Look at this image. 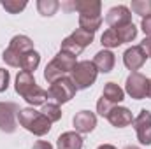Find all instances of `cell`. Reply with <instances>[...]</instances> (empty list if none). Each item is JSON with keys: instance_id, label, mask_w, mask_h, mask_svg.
Returning <instances> with one entry per match:
<instances>
[{"instance_id": "obj_1", "label": "cell", "mask_w": 151, "mask_h": 149, "mask_svg": "<svg viewBox=\"0 0 151 149\" xmlns=\"http://www.w3.org/2000/svg\"><path fill=\"white\" fill-rule=\"evenodd\" d=\"M18 121H19V125L27 132H30V133H34L37 137H42V135L49 133L51 125H53L42 112L35 111L32 107L19 109V112H18Z\"/></svg>"}, {"instance_id": "obj_2", "label": "cell", "mask_w": 151, "mask_h": 149, "mask_svg": "<svg viewBox=\"0 0 151 149\" xmlns=\"http://www.w3.org/2000/svg\"><path fill=\"white\" fill-rule=\"evenodd\" d=\"M76 63H77V60H76L74 56H70V54L60 51V53L46 65V69H44V79L51 84V82H55V81L65 77L67 74H70V72L74 70Z\"/></svg>"}, {"instance_id": "obj_3", "label": "cell", "mask_w": 151, "mask_h": 149, "mask_svg": "<svg viewBox=\"0 0 151 149\" xmlns=\"http://www.w3.org/2000/svg\"><path fill=\"white\" fill-rule=\"evenodd\" d=\"M97 75H99V70L93 65V62L83 60V62L76 63L74 70L70 72V79H72V82L76 84L77 90H88L90 86L95 84Z\"/></svg>"}, {"instance_id": "obj_4", "label": "cell", "mask_w": 151, "mask_h": 149, "mask_svg": "<svg viewBox=\"0 0 151 149\" xmlns=\"http://www.w3.org/2000/svg\"><path fill=\"white\" fill-rule=\"evenodd\" d=\"M76 91H77V88H76V84L72 82L70 77H62V79L51 82L49 90H47L49 98H53L55 104H58V105L70 102L76 97Z\"/></svg>"}, {"instance_id": "obj_5", "label": "cell", "mask_w": 151, "mask_h": 149, "mask_svg": "<svg viewBox=\"0 0 151 149\" xmlns=\"http://www.w3.org/2000/svg\"><path fill=\"white\" fill-rule=\"evenodd\" d=\"M148 82L150 79L141 72H132L125 81V93L134 100H142L148 97Z\"/></svg>"}, {"instance_id": "obj_6", "label": "cell", "mask_w": 151, "mask_h": 149, "mask_svg": "<svg viewBox=\"0 0 151 149\" xmlns=\"http://www.w3.org/2000/svg\"><path fill=\"white\" fill-rule=\"evenodd\" d=\"M19 112V107L12 102H0V130L5 133L16 132V116Z\"/></svg>"}, {"instance_id": "obj_7", "label": "cell", "mask_w": 151, "mask_h": 149, "mask_svg": "<svg viewBox=\"0 0 151 149\" xmlns=\"http://www.w3.org/2000/svg\"><path fill=\"white\" fill-rule=\"evenodd\" d=\"M134 128L137 133V139L142 146H151V112L142 109L137 117H134Z\"/></svg>"}, {"instance_id": "obj_8", "label": "cell", "mask_w": 151, "mask_h": 149, "mask_svg": "<svg viewBox=\"0 0 151 149\" xmlns=\"http://www.w3.org/2000/svg\"><path fill=\"white\" fill-rule=\"evenodd\" d=\"M65 11H77L79 16H100L102 4L100 0H72L62 5Z\"/></svg>"}, {"instance_id": "obj_9", "label": "cell", "mask_w": 151, "mask_h": 149, "mask_svg": "<svg viewBox=\"0 0 151 149\" xmlns=\"http://www.w3.org/2000/svg\"><path fill=\"white\" fill-rule=\"evenodd\" d=\"M106 23L111 28H119L132 23V11L127 5H114L106 14Z\"/></svg>"}, {"instance_id": "obj_10", "label": "cell", "mask_w": 151, "mask_h": 149, "mask_svg": "<svg viewBox=\"0 0 151 149\" xmlns=\"http://www.w3.org/2000/svg\"><path fill=\"white\" fill-rule=\"evenodd\" d=\"M72 125L77 133H90L97 126V116L91 111H79L72 117Z\"/></svg>"}, {"instance_id": "obj_11", "label": "cell", "mask_w": 151, "mask_h": 149, "mask_svg": "<svg viewBox=\"0 0 151 149\" xmlns=\"http://www.w3.org/2000/svg\"><path fill=\"white\" fill-rule=\"evenodd\" d=\"M106 119L113 125L114 128H125V126H130L134 123V116H132L130 109L119 107V105H114L113 111L107 114Z\"/></svg>"}, {"instance_id": "obj_12", "label": "cell", "mask_w": 151, "mask_h": 149, "mask_svg": "<svg viewBox=\"0 0 151 149\" xmlns=\"http://www.w3.org/2000/svg\"><path fill=\"white\" fill-rule=\"evenodd\" d=\"M123 63L128 70L137 72L144 63H146V56L142 54V51L139 49V46H130L125 53H123Z\"/></svg>"}, {"instance_id": "obj_13", "label": "cell", "mask_w": 151, "mask_h": 149, "mask_svg": "<svg viewBox=\"0 0 151 149\" xmlns=\"http://www.w3.org/2000/svg\"><path fill=\"white\" fill-rule=\"evenodd\" d=\"M114 63H116L114 53L109 51V49H102V51H99V53L93 56V65H95L97 70L102 72V74H109L114 69Z\"/></svg>"}, {"instance_id": "obj_14", "label": "cell", "mask_w": 151, "mask_h": 149, "mask_svg": "<svg viewBox=\"0 0 151 149\" xmlns=\"http://www.w3.org/2000/svg\"><path fill=\"white\" fill-rule=\"evenodd\" d=\"M58 149H83V137L77 132H65L56 139Z\"/></svg>"}, {"instance_id": "obj_15", "label": "cell", "mask_w": 151, "mask_h": 149, "mask_svg": "<svg viewBox=\"0 0 151 149\" xmlns=\"http://www.w3.org/2000/svg\"><path fill=\"white\" fill-rule=\"evenodd\" d=\"M37 82H35V77L34 74H30V72H19V74L16 75V84H14V90H16V93L18 95H21V97H25L34 86H35Z\"/></svg>"}, {"instance_id": "obj_16", "label": "cell", "mask_w": 151, "mask_h": 149, "mask_svg": "<svg viewBox=\"0 0 151 149\" xmlns=\"http://www.w3.org/2000/svg\"><path fill=\"white\" fill-rule=\"evenodd\" d=\"M102 97L106 98V100H109L111 104H119V102H123L125 100V90L123 88H119L116 82H106V86H104V91H102Z\"/></svg>"}, {"instance_id": "obj_17", "label": "cell", "mask_w": 151, "mask_h": 149, "mask_svg": "<svg viewBox=\"0 0 151 149\" xmlns=\"http://www.w3.org/2000/svg\"><path fill=\"white\" fill-rule=\"evenodd\" d=\"M25 100H27V104H30L32 107H35V105H44L47 100H49V93L46 91V90H42L40 86H34L25 97H23Z\"/></svg>"}, {"instance_id": "obj_18", "label": "cell", "mask_w": 151, "mask_h": 149, "mask_svg": "<svg viewBox=\"0 0 151 149\" xmlns=\"http://www.w3.org/2000/svg\"><path fill=\"white\" fill-rule=\"evenodd\" d=\"M9 47L18 51L19 54H25L28 51H34V42H32V39L27 37V35H14L11 39V42H9Z\"/></svg>"}, {"instance_id": "obj_19", "label": "cell", "mask_w": 151, "mask_h": 149, "mask_svg": "<svg viewBox=\"0 0 151 149\" xmlns=\"http://www.w3.org/2000/svg\"><path fill=\"white\" fill-rule=\"evenodd\" d=\"M39 63H40V54H39L37 51L34 49V51H28V53H25L23 54V58H21V70L23 72H35L39 67Z\"/></svg>"}, {"instance_id": "obj_20", "label": "cell", "mask_w": 151, "mask_h": 149, "mask_svg": "<svg viewBox=\"0 0 151 149\" xmlns=\"http://www.w3.org/2000/svg\"><path fill=\"white\" fill-rule=\"evenodd\" d=\"M102 25V16H79V28L95 34Z\"/></svg>"}, {"instance_id": "obj_21", "label": "cell", "mask_w": 151, "mask_h": 149, "mask_svg": "<svg viewBox=\"0 0 151 149\" xmlns=\"http://www.w3.org/2000/svg\"><path fill=\"white\" fill-rule=\"evenodd\" d=\"M58 9H60V2L56 0H37V11L40 16H46V18L55 16Z\"/></svg>"}, {"instance_id": "obj_22", "label": "cell", "mask_w": 151, "mask_h": 149, "mask_svg": "<svg viewBox=\"0 0 151 149\" xmlns=\"http://www.w3.org/2000/svg\"><path fill=\"white\" fill-rule=\"evenodd\" d=\"M70 37L76 40L77 46H81V47L84 49V47H88V46L95 40V34H91V32H88V30H84V28H76Z\"/></svg>"}, {"instance_id": "obj_23", "label": "cell", "mask_w": 151, "mask_h": 149, "mask_svg": "<svg viewBox=\"0 0 151 149\" xmlns=\"http://www.w3.org/2000/svg\"><path fill=\"white\" fill-rule=\"evenodd\" d=\"M118 37L121 40V44H127V42H132L134 39L137 37V27L134 23H128L125 27H119V28H114Z\"/></svg>"}, {"instance_id": "obj_24", "label": "cell", "mask_w": 151, "mask_h": 149, "mask_svg": "<svg viewBox=\"0 0 151 149\" xmlns=\"http://www.w3.org/2000/svg\"><path fill=\"white\" fill-rule=\"evenodd\" d=\"M40 112H42L51 123H56V121L62 119V109H60V105L55 104V102H46V104L42 105V111Z\"/></svg>"}, {"instance_id": "obj_25", "label": "cell", "mask_w": 151, "mask_h": 149, "mask_svg": "<svg viewBox=\"0 0 151 149\" xmlns=\"http://www.w3.org/2000/svg\"><path fill=\"white\" fill-rule=\"evenodd\" d=\"M100 42H102V46H104V49H113V47H118V46H121V40L118 37V34H116V30L114 28H109V30H106L104 34H102V37H100Z\"/></svg>"}, {"instance_id": "obj_26", "label": "cell", "mask_w": 151, "mask_h": 149, "mask_svg": "<svg viewBox=\"0 0 151 149\" xmlns=\"http://www.w3.org/2000/svg\"><path fill=\"white\" fill-rule=\"evenodd\" d=\"M60 51L62 53H67V54H70V56H79L81 53H83V47L81 46H77L76 44V40L70 35L69 37H65L63 40H62V46H60Z\"/></svg>"}, {"instance_id": "obj_27", "label": "cell", "mask_w": 151, "mask_h": 149, "mask_svg": "<svg viewBox=\"0 0 151 149\" xmlns=\"http://www.w3.org/2000/svg\"><path fill=\"white\" fill-rule=\"evenodd\" d=\"M130 11L134 14H139L142 18L151 14V0H132L130 4Z\"/></svg>"}, {"instance_id": "obj_28", "label": "cell", "mask_w": 151, "mask_h": 149, "mask_svg": "<svg viewBox=\"0 0 151 149\" xmlns=\"http://www.w3.org/2000/svg\"><path fill=\"white\" fill-rule=\"evenodd\" d=\"M21 58H23V54H19L18 51H14V49H11V47H7V49L4 51V54H2V60H4L9 67H19V65H21Z\"/></svg>"}, {"instance_id": "obj_29", "label": "cell", "mask_w": 151, "mask_h": 149, "mask_svg": "<svg viewBox=\"0 0 151 149\" xmlns=\"http://www.w3.org/2000/svg\"><path fill=\"white\" fill-rule=\"evenodd\" d=\"M2 4V7L9 12V14H18V12H21L25 7H27V2L25 0H2L0 2Z\"/></svg>"}, {"instance_id": "obj_30", "label": "cell", "mask_w": 151, "mask_h": 149, "mask_svg": "<svg viewBox=\"0 0 151 149\" xmlns=\"http://www.w3.org/2000/svg\"><path fill=\"white\" fill-rule=\"evenodd\" d=\"M113 107H114V104H111L109 100H106L104 97H100L99 102H97V112H99L102 117H107V114L113 111Z\"/></svg>"}, {"instance_id": "obj_31", "label": "cell", "mask_w": 151, "mask_h": 149, "mask_svg": "<svg viewBox=\"0 0 151 149\" xmlns=\"http://www.w3.org/2000/svg\"><path fill=\"white\" fill-rule=\"evenodd\" d=\"M9 81H11V74L5 69H0V93H4L9 88Z\"/></svg>"}, {"instance_id": "obj_32", "label": "cell", "mask_w": 151, "mask_h": 149, "mask_svg": "<svg viewBox=\"0 0 151 149\" xmlns=\"http://www.w3.org/2000/svg\"><path fill=\"white\" fill-rule=\"evenodd\" d=\"M139 49L142 51V54L146 56V60L151 58V39L150 37H144L142 39V42L139 44Z\"/></svg>"}, {"instance_id": "obj_33", "label": "cell", "mask_w": 151, "mask_h": 149, "mask_svg": "<svg viewBox=\"0 0 151 149\" xmlns=\"http://www.w3.org/2000/svg\"><path fill=\"white\" fill-rule=\"evenodd\" d=\"M141 28H142V32L146 34V37L151 39V14L150 16H146V18H142V21H141Z\"/></svg>"}, {"instance_id": "obj_34", "label": "cell", "mask_w": 151, "mask_h": 149, "mask_svg": "<svg viewBox=\"0 0 151 149\" xmlns=\"http://www.w3.org/2000/svg\"><path fill=\"white\" fill-rule=\"evenodd\" d=\"M32 149H53V146L49 142H46V140H37Z\"/></svg>"}, {"instance_id": "obj_35", "label": "cell", "mask_w": 151, "mask_h": 149, "mask_svg": "<svg viewBox=\"0 0 151 149\" xmlns=\"http://www.w3.org/2000/svg\"><path fill=\"white\" fill-rule=\"evenodd\" d=\"M97 149H116V148H114L113 144H102V146H99Z\"/></svg>"}, {"instance_id": "obj_36", "label": "cell", "mask_w": 151, "mask_h": 149, "mask_svg": "<svg viewBox=\"0 0 151 149\" xmlns=\"http://www.w3.org/2000/svg\"><path fill=\"white\" fill-rule=\"evenodd\" d=\"M148 97L151 98V79H150V82H148Z\"/></svg>"}, {"instance_id": "obj_37", "label": "cell", "mask_w": 151, "mask_h": 149, "mask_svg": "<svg viewBox=\"0 0 151 149\" xmlns=\"http://www.w3.org/2000/svg\"><path fill=\"white\" fill-rule=\"evenodd\" d=\"M125 149H141V148H137V146H127Z\"/></svg>"}]
</instances>
